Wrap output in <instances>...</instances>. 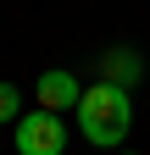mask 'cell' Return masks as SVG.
I'll return each mask as SVG.
<instances>
[{
	"label": "cell",
	"mask_w": 150,
	"mask_h": 155,
	"mask_svg": "<svg viewBox=\"0 0 150 155\" xmlns=\"http://www.w3.org/2000/svg\"><path fill=\"white\" fill-rule=\"evenodd\" d=\"M78 127L95 150H117L128 144V127H134V105H128V89L111 83H89L78 100Z\"/></svg>",
	"instance_id": "1"
},
{
	"label": "cell",
	"mask_w": 150,
	"mask_h": 155,
	"mask_svg": "<svg viewBox=\"0 0 150 155\" xmlns=\"http://www.w3.org/2000/svg\"><path fill=\"white\" fill-rule=\"evenodd\" d=\"M67 150V122L61 111H22L17 116V155H61Z\"/></svg>",
	"instance_id": "2"
},
{
	"label": "cell",
	"mask_w": 150,
	"mask_h": 155,
	"mask_svg": "<svg viewBox=\"0 0 150 155\" xmlns=\"http://www.w3.org/2000/svg\"><path fill=\"white\" fill-rule=\"evenodd\" d=\"M78 100H84V83H78L67 67L39 72V105H45V111H78Z\"/></svg>",
	"instance_id": "3"
},
{
	"label": "cell",
	"mask_w": 150,
	"mask_h": 155,
	"mask_svg": "<svg viewBox=\"0 0 150 155\" xmlns=\"http://www.w3.org/2000/svg\"><path fill=\"white\" fill-rule=\"evenodd\" d=\"M145 78V61H139V50H106L100 55V83H111V89H134Z\"/></svg>",
	"instance_id": "4"
},
{
	"label": "cell",
	"mask_w": 150,
	"mask_h": 155,
	"mask_svg": "<svg viewBox=\"0 0 150 155\" xmlns=\"http://www.w3.org/2000/svg\"><path fill=\"white\" fill-rule=\"evenodd\" d=\"M22 116V94H17V83H0V122H17Z\"/></svg>",
	"instance_id": "5"
},
{
	"label": "cell",
	"mask_w": 150,
	"mask_h": 155,
	"mask_svg": "<svg viewBox=\"0 0 150 155\" xmlns=\"http://www.w3.org/2000/svg\"><path fill=\"white\" fill-rule=\"evenodd\" d=\"M128 155H134V150H128Z\"/></svg>",
	"instance_id": "6"
}]
</instances>
